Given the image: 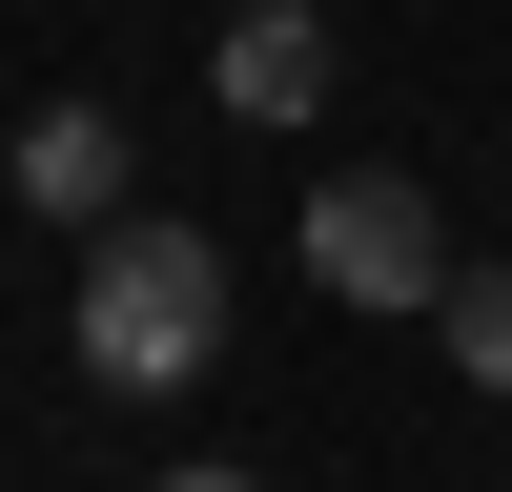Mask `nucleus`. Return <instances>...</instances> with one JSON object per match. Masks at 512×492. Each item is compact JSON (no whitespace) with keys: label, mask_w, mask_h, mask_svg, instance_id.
Returning a JSON list of instances; mask_svg holds the SVG:
<instances>
[{"label":"nucleus","mask_w":512,"mask_h":492,"mask_svg":"<svg viewBox=\"0 0 512 492\" xmlns=\"http://www.w3.org/2000/svg\"><path fill=\"white\" fill-rule=\"evenodd\" d=\"M164 492H246V472H164Z\"/></svg>","instance_id":"423d86ee"},{"label":"nucleus","mask_w":512,"mask_h":492,"mask_svg":"<svg viewBox=\"0 0 512 492\" xmlns=\"http://www.w3.org/2000/svg\"><path fill=\"white\" fill-rule=\"evenodd\" d=\"M21 185L62 205V226H103V205H123V123H103V103H41V123H21Z\"/></svg>","instance_id":"20e7f679"},{"label":"nucleus","mask_w":512,"mask_h":492,"mask_svg":"<svg viewBox=\"0 0 512 492\" xmlns=\"http://www.w3.org/2000/svg\"><path fill=\"white\" fill-rule=\"evenodd\" d=\"M431 328H451V369H472V390H512V267H451Z\"/></svg>","instance_id":"39448f33"},{"label":"nucleus","mask_w":512,"mask_h":492,"mask_svg":"<svg viewBox=\"0 0 512 492\" xmlns=\"http://www.w3.org/2000/svg\"><path fill=\"white\" fill-rule=\"evenodd\" d=\"M205 82H226L246 123H308V103H328V41H308V0H246V21H226V62H205Z\"/></svg>","instance_id":"7ed1b4c3"},{"label":"nucleus","mask_w":512,"mask_h":492,"mask_svg":"<svg viewBox=\"0 0 512 492\" xmlns=\"http://www.w3.org/2000/svg\"><path fill=\"white\" fill-rule=\"evenodd\" d=\"M308 267L349 287V308H431V287H451V246H431V185H328V205H308Z\"/></svg>","instance_id":"f03ea898"},{"label":"nucleus","mask_w":512,"mask_h":492,"mask_svg":"<svg viewBox=\"0 0 512 492\" xmlns=\"http://www.w3.org/2000/svg\"><path fill=\"white\" fill-rule=\"evenodd\" d=\"M205 349H226L205 226H103L82 246V369H103V390H205Z\"/></svg>","instance_id":"f257e3e1"}]
</instances>
